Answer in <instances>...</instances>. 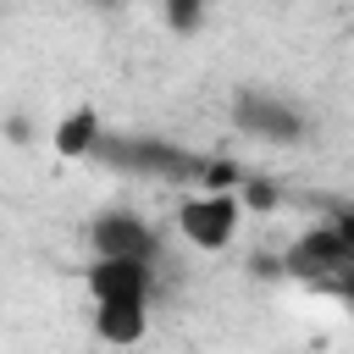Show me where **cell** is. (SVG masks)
Masks as SVG:
<instances>
[{
	"label": "cell",
	"mask_w": 354,
	"mask_h": 354,
	"mask_svg": "<svg viewBox=\"0 0 354 354\" xmlns=\"http://www.w3.org/2000/svg\"><path fill=\"white\" fill-rule=\"evenodd\" d=\"M160 17H166V28L171 33H199L205 28V17H210V0H160Z\"/></svg>",
	"instance_id": "cell-8"
},
{
	"label": "cell",
	"mask_w": 354,
	"mask_h": 354,
	"mask_svg": "<svg viewBox=\"0 0 354 354\" xmlns=\"http://www.w3.org/2000/svg\"><path fill=\"white\" fill-rule=\"evenodd\" d=\"M227 122H232L243 138L271 144V149H299V144L315 133L310 111H304L293 94L266 88V83H243V88H232V100H227Z\"/></svg>",
	"instance_id": "cell-1"
},
{
	"label": "cell",
	"mask_w": 354,
	"mask_h": 354,
	"mask_svg": "<svg viewBox=\"0 0 354 354\" xmlns=\"http://www.w3.org/2000/svg\"><path fill=\"white\" fill-rule=\"evenodd\" d=\"M348 266H354L348 221H321V227L299 232L282 254V271L299 277V282H337V277H348Z\"/></svg>",
	"instance_id": "cell-2"
},
{
	"label": "cell",
	"mask_w": 354,
	"mask_h": 354,
	"mask_svg": "<svg viewBox=\"0 0 354 354\" xmlns=\"http://www.w3.org/2000/svg\"><path fill=\"white\" fill-rule=\"evenodd\" d=\"M238 227H243V210H238L232 194H194V199L177 205V232L194 249H205V254L232 249L238 243Z\"/></svg>",
	"instance_id": "cell-4"
},
{
	"label": "cell",
	"mask_w": 354,
	"mask_h": 354,
	"mask_svg": "<svg viewBox=\"0 0 354 354\" xmlns=\"http://www.w3.org/2000/svg\"><path fill=\"white\" fill-rule=\"evenodd\" d=\"M238 188H243V194H232L238 210H277V183H266V177H238Z\"/></svg>",
	"instance_id": "cell-9"
},
{
	"label": "cell",
	"mask_w": 354,
	"mask_h": 354,
	"mask_svg": "<svg viewBox=\"0 0 354 354\" xmlns=\"http://www.w3.org/2000/svg\"><path fill=\"white\" fill-rule=\"evenodd\" d=\"M94 11H116V6H127V0H88Z\"/></svg>",
	"instance_id": "cell-11"
},
{
	"label": "cell",
	"mask_w": 354,
	"mask_h": 354,
	"mask_svg": "<svg viewBox=\"0 0 354 354\" xmlns=\"http://www.w3.org/2000/svg\"><path fill=\"white\" fill-rule=\"evenodd\" d=\"M83 243H88L94 260H149V266H155V254H160V232L149 227V216L122 210V205L100 210V216L83 227Z\"/></svg>",
	"instance_id": "cell-3"
},
{
	"label": "cell",
	"mask_w": 354,
	"mask_h": 354,
	"mask_svg": "<svg viewBox=\"0 0 354 354\" xmlns=\"http://www.w3.org/2000/svg\"><path fill=\"white\" fill-rule=\"evenodd\" d=\"M6 138H11V144H28V138H33L28 116H6Z\"/></svg>",
	"instance_id": "cell-10"
},
{
	"label": "cell",
	"mask_w": 354,
	"mask_h": 354,
	"mask_svg": "<svg viewBox=\"0 0 354 354\" xmlns=\"http://www.w3.org/2000/svg\"><path fill=\"white\" fill-rule=\"evenodd\" d=\"M88 326L111 348H138L149 337V304H138V299H100L88 310Z\"/></svg>",
	"instance_id": "cell-6"
},
{
	"label": "cell",
	"mask_w": 354,
	"mask_h": 354,
	"mask_svg": "<svg viewBox=\"0 0 354 354\" xmlns=\"http://www.w3.org/2000/svg\"><path fill=\"white\" fill-rule=\"evenodd\" d=\"M83 288H88L94 304H100V299H138V304H149V293H155V266H149V260H88Z\"/></svg>",
	"instance_id": "cell-5"
},
{
	"label": "cell",
	"mask_w": 354,
	"mask_h": 354,
	"mask_svg": "<svg viewBox=\"0 0 354 354\" xmlns=\"http://www.w3.org/2000/svg\"><path fill=\"white\" fill-rule=\"evenodd\" d=\"M100 138H105V122H100L94 105H72V111L55 122V133H50V144H55L61 160H83V155H94Z\"/></svg>",
	"instance_id": "cell-7"
}]
</instances>
